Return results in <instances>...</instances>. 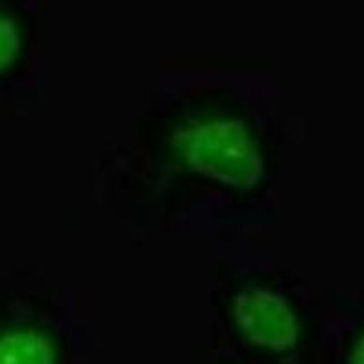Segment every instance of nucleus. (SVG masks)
Masks as SVG:
<instances>
[{
  "label": "nucleus",
  "instance_id": "1",
  "mask_svg": "<svg viewBox=\"0 0 364 364\" xmlns=\"http://www.w3.org/2000/svg\"><path fill=\"white\" fill-rule=\"evenodd\" d=\"M171 151L190 173L233 191H253L264 181L266 154L255 129L232 113L188 117L171 133Z\"/></svg>",
  "mask_w": 364,
  "mask_h": 364
},
{
  "label": "nucleus",
  "instance_id": "2",
  "mask_svg": "<svg viewBox=\"0 0 364 364\" xmlns=\"http://www.w3.org/2000/svg\"><path fill=\"white\" fill-rule=\"evenodd\" d=\"M233 328L250 346L268 353H288L299 346L302 323L297 308L268 286H245L230 302Z\"/></svg>",
  "mask_w": 364,
  "mask_h": 364
},
{
  "label": "nucleus",
  "instance_id": "3",
  "mask_svg": "<svg viewBox=\"0 0 364 364\" xmlns=\"http://www.w3.org/2000/svg\"><path fill=\"white\" fill-rule=\"evenodd\" d=\"M60 348L48 330L11 324L0 330V364H58Z\"/></svg>",
  "mask_w": 364,
  "mask_h": 364
},
{
  "label": "nucleus",
  "instance_id": "4",
  "mask_svg": "<svg viewBox=\"0 0 364 364\" xmlns=\"http://www.w3.org/2000/svg\"><path fill=\"white\" fill-rule=\"evenodd\" d=\"M24 51V29L15 15L0 9V75L18 63Z\"/></svg>",
  "mask_w": 364,
  "mask_h": 364
},
{
  "label": "nucleus",
  "instance_id": "5",
  "mask_svg": "<svg viewBox=\"0 0 364 364\" xmlns=\"http://www.w3.org/2000/svg\"><path fill=\"white\" fill-rule=\"evenodd\" d=\"M348 364H364V331L357 337L355 344H353L352 348V352H350Z\"/></svg>",
  "mask_w": 364,
  "mask_h": 364
}]
</instances>
